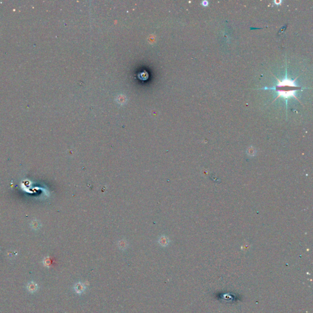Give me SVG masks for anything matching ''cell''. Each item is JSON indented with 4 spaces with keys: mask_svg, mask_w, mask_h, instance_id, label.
Returning a JSON list of instances; mask_svg holds the SVG:
<instances>
[{
    "mask_svg": "<svg viewBox=\"0 0 313 313\" xmlns=\"http://www.w3.org/2000/svg\"><path fill=\"white\" fill-rule=\"evenodd\" d=\"M278 84L276 86L275 90L278 92V95L276 98L280 97L284 98H288L291 97H294L297 98L295 95V91L296 90L300 89V88L298 87L295 84V80H291L288 78H285L282 81H280L278 78Z\"/></svg>",
    "mask_w": 313,
    "mask_h": 313,
    "instance_id": "1",
    "label": "cell"
},
{
    "mask_svg": "<svg viewBox=\"0 0 313 313\" xmlns=\"http://www.w3.org/2000/svg\"><path fill=\"white\" fill-rule=\"evenodd\" d=\"M86 289V287L85 286V284L81 282H78L76 283L74 286V289L75 293H77V294H81L85 291Z\"/></svg>",
    "mask_w": 313,
    "mask_h": 313,
    "instance_id": "2",
    "label": "cell"
},
{
    "mask_svg": "<svg viewBox=\"0 0 313 313\" xmlns=\"http://www.w3.org/2000/svg\"><path fill=\"white\" fill-rule=\"evenodd\" d=\"M159 243L160 244V245L162 246L165 247V246L168 245V240L166 237H162L160 238V239L159 240Z\"/></svg>",
    "mask_w": 313,
    "mask_h": 313,
    "instance_id": "3",
    "label": "cell"
},
{
    "mask_svg": "<svg viewBox=\"0 0 313 313\" xmlns=\"http://www.w3.org/2000/svg\"><path fill=\"white\" fill-rule=\"evenodd\" d=\"M248 151H250L249 152H248V154L249 155H250V156H253V155H254L255 154H256L255 150H254V149H251V148H250V149L248 150Z\"/></svg>",
    "mask_w": 313,
    "mask_h": 313,
    "instance_id": "4",
    "label": "cell"
},
{
    "mask_svg": "<svg viewBox=\"0 0 313 313\" xmlns=\"http://www.w3.org/2000/svg\"><path fill=\"white\" fill-rule=\"evenodd\" d=\"M207 4H208V2L207 1H204L203 2V6H207Z\"/></svg>",
    "mask_w": 313,
    "mask_h": 313,
    "instance_id": "5",
    "label": "cell"
}]
</instances>
